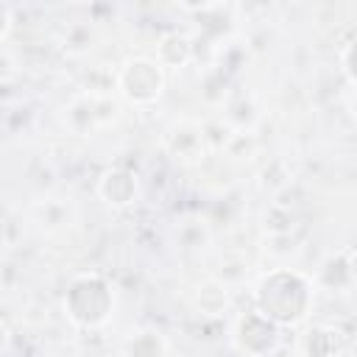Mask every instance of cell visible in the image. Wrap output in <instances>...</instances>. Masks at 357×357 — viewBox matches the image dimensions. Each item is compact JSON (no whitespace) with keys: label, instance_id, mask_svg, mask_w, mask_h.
Masks as SVG:
<instances>
[{"label":"cell","instance_id":"cell-1","mask_svg":"<svg viewBox=\"0 0 357 357\" xmlns=\"http://www.w3.org/2000/svg\"><path fill=\"white\" fill-rule=\"evenodd\" d=\"M315 282L312 276L296 268H271L257 279L254 287V307L265 312L271 321L284 326H298L310 318L315 301Z\"/></svg>","mask_w":357,"mask_h":357},{"label":"cell","instance_id":"cell-2","mask_svg":"<svg viewBox=\"0 0 357 357\" xmlns=\"http://www.w3.org/2000/svg\"><path fill=\"white\" fill-rule=\"evenodd\" d=\"M64 318L84 332H98L112 324L117 310V290L100 271H81L67 282L61 298Z\"/></svg>","mask_w":357,"mask_h":357},{"label":"cell","instance_id":"cell-3","mask_svg":"<svg viewBox=\"0 0 357 357\" xmlns=\"http://www.w3.org/2000/svg\"><path fill=\"white\" fill-rule=\"evenodd\" d=\"M123 114V103L114 95H98V92H75L61 106V123L75 137H92L109 126H114Z\"/></svg>","mask_w":357,"mask_h":357},{"label":"cell","instance_id":"cell-4","mask_svg":"<svg viewBox=\"0 0 357 357\" xmlns=\"http://www.w3.org/2000/svg\"><path fill=\"white\" fill-rule=\"evenodd\" d=\"M165 84L167 75L153 56H131L117 67V95L131 106H153Z\"/></svg>","mask_w":357,"mask_h":357},{"label":"cell","instance_id":"cell-5","mask_svg":"<svg viewBox=\"0 0 357 357\" xmlns=\"http://www.w3.org/2000/svg\"><path fill=\"white\" fill-rule=\"evenodd\" d=\"M229 340L231 349L243 357H273L282 349V326L251 307L234 318Z\"/></svg>","mask_w":357,"mask_h":357},{"label":"cell","instance_id":"cell-6","mask_svg":"<svg viewBox=\"0 0 357 357\" xmlns=\"http://www.w3.org/2000/svg\"><path fill=\"white\" fill-rule=\"evenodd\" d=\"M162 151L167 153L170 162L181 167H192V165H201L212 148L201 120L178 117L162 131Z\"/></svg>","mask_w":357,"mask_h":357},{"label":"cell","instance_id":"cell-7","mask_svg":"<svg viewBox=\"0 0 357 357\" xmlns=\"http://www.w3.org/2000/svg\"><path fill=\"white\" fill-rule=\"evenodd\" d=\"M95 195L112 209H128L139 198V176L131 167H106L95 181Z\"/></svg>","mask_w":357,"mask_h":357},{"label":"cell","instance_id":"cell-8","mask_svg":"<svg viewBox=\"0 0 357 357\" xmlns=\"http://www.w3.org/2000/svg\"><path fill=\"white\" fill-rule=\"evenodd\" d=\"M190 301L201 318H223L231 307V287L215 276H206L192 287Z\"/></svg>","mask_w":357,"mask_h":357},{"label":"cell","instance_id":"cell-9","mask_svg":"<svg viewBox=\"0 0 357 357\" xmlns=\"http://www.w3.org/2000/svg\"><path fill=\"white\" fill-rule=\"evenodd\" d=\"M170 340L156 326H137L120 343V357H170Z\"/></svg>","mask_w":357,"mask_h":357},{"label":"cell","instance_id":"cell-10","mask_svg":"<svg viewBox=\"0 0 357 357\" xmlns=\"http://www.w3.org/2000/svg\"><path fill=\"white\" fill-rule=\"evenodd\" d=\"M153 59L162 64V70H184L190 61H195V42L184 31H167L156 39Z\"/></svg>","mask_w":357,"mask_h":357},{"label":"cell","instance_id":"cell-11","mask_svg":"<svg viewBox=\"0 0 357 357\" xmlns=\"http://www.w3.org/2000/svg\"><path fill=\"white\" fill-rule=\"evenodd\" d=\"M346 332L340 326L332 324H315L307 335H304V357H340L346 351Z\"/></svg>","mask_w":357,"mask_h":357},{"label":"cell","instance_id":"cell-12","mask_svg":"<svg viewBox=\"0 0 357 357\" xmlns=\"http://www.w3.org/2000/svg\"><path fill=\"white\" fill-rule=\"evenodd\" d=\"M312 282H315V287L329 290V293H343V290L354 287L351 273H349V248H343V251L329 254L326 259H321Z\"/></svg>","mask_w":357,"mask_h":357},{"label":"cell","instance_id":"cell-13","mask_svg":"<svg viewBox=\"0 0 357 357\" xmlns=\"http://www.w3.org/2000/svg\"><path fill=\"white\" fill-rule=\"evenodd\" d=\"M259 106L251 95H243V92H231V98L223 103L220 109V120L231 128V131H245V134H254L257 123H259Z\"/></svg>","mask_w":357,"mask_h":357},{"label":"cell","instance_id":"cell-14","mask_svg":"<svg viewBox=\"0 0 357 357\" xmlns=\"http://www.w3.org/2000/svg\"><path fill=\"white\" fill-rule=\"evenodd\" d=\"M33 218H36V223H39L42 231L56 234V231L70 229V223H73V218H75V209H73L70 198H45V201L33 209Z\"/></svg>","mask_w":357,"mask_h":357},{"label":"cell","instance_id":"cell-15","mask_svg":"<svg viewBox=\"0 0 357 357\" xmlns=\"http://www.w3.org/2000/svg\"><path fill=\"white\" fill-rule=\"evenodd\" d=\"M254 59V47L248 39H226L220 42L218 47V56H215V67L223 70L229 78H234L237 73H243Z\"/></svg>","mask_w":357,"mask_h":357},{"label":"cell","instance_id":"cell-16","mask_svg":"<svg viewBox=\"0 0 357 357\" xmlns=\"http://www.w3.org/2000/svg\"><path fill=\"white\" fill-rule=\"evenodd\" d=\"M229 84H231V78L223 73V70H218L215 64L212 67H206L204 70V75H201V84H198V95L206 100V106H212V109H223V103L231 98V89H229Z\"/></svg>","mask_w":357,"mask_h":357},{"label":"cell","instance_id":"cell-17","mask_svg":"<svg viewBox=\"0 0 357 357\" xmlns=\"http://www.w3.org/2000/svg\"><path fill=\"white\" fill-rule=\"evenodd\" d=\"M176 240L181 248H190V251H198V248H206L209 240H212V229L206 226V220L201 218H187L178 223L176 229Z\"/></svg>","mask_w":357,"mask_h":357},{"label":"cell","instance_id":"cell-18","mask_svg":"<svg viewBox=\"0 0 357 357\" xmlns=\"http://www.w3.org/2000/svg\"><path fill=\"white\" fill-rule=\"evenodd\" d=\"M248 271H251V262L240 254V251H226L223 257H220V262H218V271L212 273L215 279H220L223 284H229V287H237L245 276H248Z\"/></svg>","mask_w":357,"mask_h":357},{"label":"cell","instance_id":"cell-19","mask_svg":"<svg viewBox=\"0 0 357 357\" xmlns=\"http://www.w3.org/2000/svg\"><path fill=\"white\" fill-rule=\"evenodd\" d=\"M61 47L70 53V56H84L95 47V31L89 22H73L64 28L61 33Z\"/></svg>","mask_w":357,"mask_h":357},{"label":"cell","instance_id":"cell-20","mask_svg":"<svg viewBox=\"0 0 357 357\" xmlns=\"http://www.w3.org/2000/svg\"><path fill=\"white\" fill-rule=\"evenodd\" d=\"M337 67L343 73V78L349 81V86L357 92V33L349 36L337 53Z\"/></svg>","mask_w":357,"mask_h":357},{"label":"cell","instance_id":"cell-21","mask_svg":"<svg viewBox=\"0 0 357 357\" xmlns=\"http://www.w3.org/2000/svg\"><path fill=\"white\" fill-rule=\"evenodd\" d=\"M257 148H259V142H257V137H254V134L234 131V134L229 137V142H226L223 153H226V156H231V159H251V156H257Z\"/></svg>","mask_w":357,"mask_h":357},{"label":"cell","instance_id":"cell-22","mask_svg":"<svg viewBox=\"0 0 357 357\" xmlns=\"http://www.w3.org/2000/svg\"><path fill=\"white\" fill-rule=\"evenodd\" d=\"M11 28H14V8L0 0V39H3V42H8Z\"/></svg>","mask_w":357,"mask_h":357},{"label":"cell","instance_id":"cell-23","mask_svg":"<svg viewBox=\"0 0 357 357\" xmlns=\"http://www.w3.org/2000/svg\"><path fill=\"white\" fill-rule=\"evenodd\" d=\"M349 273H351V282H354V287H357V245L349 248Z\"/></svg>","mask_w":357,"mask_h":357},{"label":"cell","instance_id":"cell-24","mask_svg":"<svg viewBox=\"0 0 357 357\" xmlns=\"http://www.w3.org/2000/svg\"><path fill=\"white\" fill-rule=\"evenodd\" d=\"M349 112H351V117L357 120V92H351V98H349Z\"/></svg>","mask_w":357,"mask_h":357}]
</instances>
